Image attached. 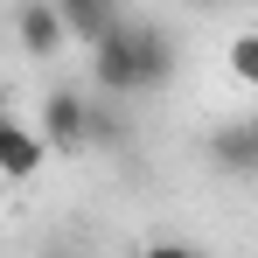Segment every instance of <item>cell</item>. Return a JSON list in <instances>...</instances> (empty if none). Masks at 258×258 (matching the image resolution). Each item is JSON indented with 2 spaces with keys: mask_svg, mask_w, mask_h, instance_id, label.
<instances>
[{
  "mask_svg": "<svg viewBox=\"0 0 258 258\" xmlns=\"http://www.w3.org/2000/svg\"><path fill=\"white\" fill-rule=\"evenodd\" d=\"M49 258H63V251H49Z\"/></svg>",
  "mask_w": 258,
  "mask_h": 258,
  "instance_id": "obj_9",
  "label": "cell"
},
{
  "mask_svg": "<svg viewBox=\"0 0 258 258\" xmlns=\"http://www.w3.org/2000/svg\"><path fill=\"white\" fill-rule=\"evenodd\" d=\"M91 77H98V91H112V98L154 91V84L174 77V42L161 28H147V21H119L105 42L91 49Z\"/></svg>",
  "mask_w": 258,
  "mask_h": 258,
  "instance_id": "obj_1",
  "label": "cell"
},
{
  "mask_svg": "<svg viewBox=\"0 0 258 258\" xmlns=\"http://www.w3.org/2000/svg\"><path fill=\"white\" fill-rule=\"evenodd\" d=\"M210 161L223 174H258V126H223L210 140Z\"/></svg>",
  "mask_w": 258,
  "mask_h": 258,
  "instance_id": "obj_6",
  "label": "cell"
},
{
  "mask_svg": "<svg viewBox=\"0 0 258 258\" xmlns=\"http://www.w3.org/2000/svg\"><path fill=\"white\" fill-rule=\"evenodd\" d=\"M42 133H49V147H63V154H77V147H91V140H119L112 112H105V105H91L84 91H49Z\"/></svg>",
  "mask_w": 258,
  "mask_h": 258,
  "instance_id": "obj_2",
  "label": "cell"
},
{
  "mask_svg": "<svg viewBox=\"0 0 258 258\" xmlns=\"http://www.w3.org/2000/svg\"><path fill=\"white\" fill-rule=\"evenodd\" d=\"M56 7H63L70 35H77V42H91V49H98L119 21H126V14H119V0H56Z\"/></svg>",
  "mask_w": 258,
  "mask_h": 258,
  "instance_id": "obj_5",
  "label": "cell"
},
{
  "mask_svg": "<svg viewBox=\"0 0 258 258\" xmlns=\"http://www.w3.org/2000/svg\"><path fill=\"white\" fill-rule=\"evenodd\" d=\"M49 161V140L28 126H14V119H0V174L7 181H28V174Z\"/></svg>",
  "mask_w": 258,
  "mask_h": 258,
  "instance_id": "obj_4",
  "label": "cell"
},
{
  "mask_svg": "<svg viewBox=\"0 0 258 258\" xmlns=\"http://www.w3.org/2000/svg\"><path fill=\"white\" fill-rule=\"evenodd\" d=\"M14 35H21V49H28V56H56V49L70 42V21H63V7H56V0H21Z\"/></svg>",
  "mask_w": 258,
  "mask_h": 258,
  "instance_id": "obj_3",
  "label": "cell"
},
{
  "mask_svg": "<svg viewBox=\"0 0 258 258\" xmlns=\"http://www.w3.org/2000/svg\"><path fill=\"white\" fill-rule=\"evenodd\" d=\"M230 77L258 91V35H237V42H230Z\"/></svg>",
  "mask_w": 258,
  "mask_h": 258,
  "instance_id": "obj_7",
  "label": "cell"
},
{
  "mask_svg": "<svg viewBox=\"0 0 258 258\" xmlns=\"http://www.w3.org/2000/svg\"><path fill=\"white\" fill-rule=\"evenodd\" d=\"M140 258H203V251H196V244H174V237H161V244H147Z\"/></svg>",
  "mask_w": 258,
  "mask_h": 258,
  "instance_id": "obj_8",
  "label": "cell"
}]
</instances>
